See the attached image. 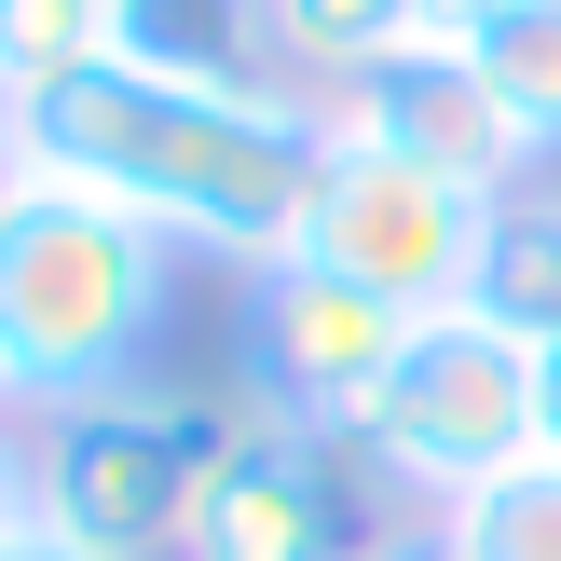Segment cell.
Segmentation results:
<instances>
[{
    "label": "cell",
    "instance_id": "cell-2",
    "mask_svg": "<svg viewBox=\"0 0 561 561\" xmlns=\"http://www.w3.org/2000/svg\"><path fill=\"white\" fill-rule=\"evenodd\" d=\"M179 274H192V247H164L137 206L27 179L14 219H0V398H14V425L110 398V383H151Z\"/></svg>",
    "mask_w": 561,
    "mask_h": 561
},
{
    "label": "cell",
    "instance_id": "cell-17",
    "mask_svg": "<svg viewBox=\"0 0 561 561\" xmlns=\"http://www.w3.org/2000/svg\"><path fill=\"white\" fill-rule=\"evenodd\" d=\"M0 561H82L69 535H14V548H0Z\"/></svg>",
    "mask_w": 561,
    "mask_h": 561
},
{
    "label": "cell",
    "instance_id": "cell-20",
    "mask_svg": "<svg viewBox=\"0 0 561 561\" xmlns=\"http://www.w3.org/2000/svg\"><path fill=\"white\" fill-rule=\"evenodd\" d=\"M0 411H14V398H0Z\"/></svg>",
    "mask_w": 561,
    "mask_h": 561
},
{
    "label": "cell",
    "instance_id": "cell-16",
    "mask_svg": "<svg viewBox=\"0 0 561 561\" xmlns=\"http://www.w3.org/2000/svg\"><path fill=\"white\" fill-rule=\"evenodd\" d=\"M14 192H27V137H14V110H0V219H14Z\"/></svg>",
    "mask_w": 561,
    "mask_h": 561
},
{
    "label": "cell",
    "instance_id": "cell-19",
    "mask_svg": "<svg viewBox=\"0 0 561 561\" xmlns=\"http://www.w3.org/2000/svg\"><path fill=\"white\" fill-rule=\"evenodd\" d=\"M383 561H425V548H383Z\"/></svg>",
    "mask_w": 561,
    "mask_h": 561
},
{
    "label": "cell",
    "instance_id": "cell-7",
    "mask_svg": "<svg viewBox=\"0 0 561 561\" xmlns=\"http://www.w3.org/2000/svg\"><path fill=\"white\" fill-rule=\"evenodd\" d=\"M411 329H425V316H398V301L343 288V274H316V261H261V274H247V301H233L247 411L316 425V438H356V425H370V398L398 383Z\"/></svg>",
    "mask_w": 561,
    "mask_h": 561
},
{
    "label": "cell",
    "instance_id": "cell-6",
    "mask_svg": "<svg viewBox=\"0 0 561 561\" xmlns=\"http://www.w3.org/2000/svg\"><path fill=\"white\" fill-rule=\"evenodd\" d=\"M398 535V493L356 466V438L274 425V411H233L206 493H192L179 561H383Z\"/></svg>",
    "mask_w": 561,
    "mask_h": 561
},
{
    "label": "cell",
    "instance_id": "cell-3",
    "mask_svg": "<svg viewBox=\"0 0 561 561\" xmlns=\"http://www.w3.org/2000/svg\"><path fill=\"white\" fill-rule=\"evenodd\" d=\"M219 438H233V411L192 398V383H110V398L27 411V493H42V535H69L82 561H179Z\"/></svg>",
    "mask_w": 561,
    "mask_h": 561
},
{
    "label": "cell",
    "instance_id": "cell-14",
    "mask_svg": "<svg viewBox=\"0 0 561 561\" xmlns=\"http://www.w3.org/2000/svg\"><path fill=\"white\" fill-rule=\"evenodd\" d=\"M14 535H42V493H27V425L0 411V548Z\"/></svg>",
    "mask_w": 561,
    "mask_h": 561
},
{
    "label": "cell",
    "instance_id": "cell-10",
    "mask_svg": "<svg viewBox=\"0 0 561 561\" xmlns=\"http://www.w3.org/2000/svg\"><path fill=\"white\" fill-rule=\"evenodd\" d=\"M480 316L507 329V343L561 356V179L507 192L493 206V261H480Z\"/></svg>",
    "mask_w": 561,
    "mask_h": 561
},
{
    "label": "cell",
    "instance_id": "cell-8",
    "mask_svg": "<svg viewBox=\"0 0 561 561\" xmlns=\"http://www.w3.org/2000/svg\"><path fill=\"white\" fill-rule=\"evenodd\" d=\"M316 124L329 137H356V151H398V164H425V179H466V192H535V137L493 110V82H480V55L466 42H398L383 69H356L343 96H316Z\"/></svg>",
    "mask_w": 561,
    "mask_h": 561
},
{
    "label": "cell",
    "instance_id": "cell-1",
    "mask_svg": "<svg viewBox=\"0 0 561 561\" xmlns=\"http://www.w3.org/2000/svg\"><path fill=\"white\" fill-rule=\"evenodd\" d=\"M14 137H27V179L110 192L164 247L233 261V274L301 247V206H316V164H329L316 96H288V82H164V69H82L55 96H27Z\"/></svg>",
    "mask_w": 561,
    "mask_h": 561
},
{
    "label": "cell",
    "instance_id": "cell-18",
    "mask_svg": "<svg viewBox=\"0 0 561 561\" xmlns=\"http://www.w3.org/2000/svg\"><path fill=\"white\" fill-rule=\"evenodd\" d=\"M548 453H561V356H548Z\"/></svg>",
    "mask_w": 561,
    "mask_h": 561
},
{
    "label": "cell",
    "instance_id": "cell-15",
    "mask_svg": "<svg viewBox=\"0 0 561 561\" xmlns=\"http://www.w3.org/2000/svg\"><path fill=\"white\" fill-rule=\"evenodd\" d=\"M493 14H507V0H425V27H438V42H466V27H493Z\"/></svg>",
    "mask_w": 561,
    "mask_h": 561
},
{
    "label": "cell",
    "instance_id": "cell-11",
    "mask_svg": "<svg viewBox=\"0 0 561 561\" xmlns=\"http://www.w3.org/2000/svg\"><path fill=\"white\" fill-rule=\"evenodd\" d=\"M425 561H561V453L480 480L466 507H438L425 520Z\"/></svg>",
    "mask_w": 561,
    "mask_h": 561
},
{
    "label": "cell",
    "instance_id": "cell-5",
    "mask_svg": "<svg viewBox=\"0 0 561 561\" xmlns=\"http://www.w3.org/2000/svg\"><path fill=\"white\" fill-rule=\"evenodd\" d=\"M493 206H507V192H466V179H425V164H398V151L329 137L288 261L343 274V288L398 301V316H466V301H480V261H493Z\"/></svg>",
    "mask_w": 561,
    "mask_h": 561
},
{
    "label": "cell",
    "instance_id": "cell-12",
    "mask_svg": "<svg viewBox=\"0 0 561 561\" xmlns=\"http://www.w3.org/2000/svg\"><path fill=\"white\" fill-rule=\"evenodd\" d=\"M466 55H480L493 110L535 137V164H561V0H507L493 27H466Z\"/></svg>",
    "mask_w": 561,
    "mask_h": 561
},
{
    "label": "cell",
    "instance_id": "cell-4",
    "mask_svg": "<svg viewBox=\"0 0 561 561\" xmlns=\"http://www.w3.org/2000/svg\"><path fill=\"white\" fill-rule=\"evenodd\" d=\"M548 453V356L507 343V329L466 301V316H425L398 356V383L370 398V425H356V466H370L398 507H466L480 480H507V466Z\"/></svg>",
    "mask_w": 561,
    "mask_h": 561
},
{
    "label": "cell",
    "instance_id": "cell-13",
    "mask_svg": "<svg viewBox=\"0 0 561 561\" xmlns=\"http://www.w3.org/2000/svg\"><path fill=\"white\" fill-rule=\"evenodd\" d=\"M110 55H124V14L110 0H0V110L55 96V82L110 69Z\"/></svg>",
    "mask_w": 561,
    "mask_h": 561
},
{
    "label": "cell",
    "instance_id": "cell-9",
    "mask_svg": "<svg viewBox=\"0 0 561 561\" xmlns=\"http://www.w3.org/2000/svg\"><path fill=\"white\" fill-rule=\"evenodd\" d=\"M247 27H261V69L288 96H343L356 69L425 42V0H247Z\"/></svg>",
    "mask_w": 561,
    "mask_h": 561
}]
</instances>
